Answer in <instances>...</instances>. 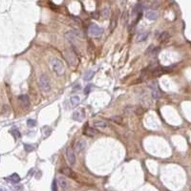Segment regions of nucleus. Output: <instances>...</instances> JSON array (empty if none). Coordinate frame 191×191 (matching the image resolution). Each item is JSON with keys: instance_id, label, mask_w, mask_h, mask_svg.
Instances as JSON below:
<instances>
[{"instance_id": "obj_1", "label": "nucleus", "mask_w": 191, "mask_h": 191, "mask_svg": "<svg viewBox=\"0 0 191 191\" xmlns=\"http://www.w3.org/2000/svg\"><path fill=\"white\" fill-rule=\"evenodd\" d=\"M64 58L68 64L72 67H75L78 64V56H76V53L74 51L73 48H68L64 51Z\"/></svg>"}, {"instance_id": "obj_2", "label": "nucleus", "mask_w": 191, "mask_h": 191, "mask_svg": "<svg viewBox=\"0 0 191 191\" xmlns=\"http://www.w3.org/2000/svg\"><path fill=\"white\" fill-rule=\"evenodd\" d=\"M50 63L51 65H52L53 70L55 71L58 76H61V75L64 74V72H65V66H64V64H63V62L61 60H59L58 58H51Z\"/></svg>"}, {"instance_id": "obj_3", "label": "nucleus", "mask_w": 191, "mask_h": 191, "mask_svg": "<svg viewBox=\"0 0 191 191\" xmlns=\"http://www.w3.org/2000/svg\"><path fill=\"white\" fill-rule=\"evenodd\" d=\"M39 84L41 89L43 90V92L45 93H48V92L51 91V82L50 79L48 78V76L42 74L41 76H39Z\"/></svg>"}, {"instance_id": "obj_4", "label": "nucleus", "mask_w": 191, "mask_h": 191, "mask_svg": "<svg viewBox=\"0 0 191 191\" xmlns=\"http://www.w3.org/2000/svg\"><path fill=\"white\" fill-rule=\"evenodd\" d=\"M103 32H104L103 29L101 27L97 26V24H91L88 28V34L94 37H100V35H102Z\"/></svg>"}, {"instance_id": "obj_5", "label": "nucleus", "mask_w": 191, "mask_h": 191, "mask_svg": "<svg viewBox=\"0 0 191 191\" xmlns=\"http://www.w3.org/2000/svg\"><path fill=\"white\" fill-rule=\"evenodd\" d=\"M148 86H149V88L151 89V91H152L151 96L154 100H158V99H160V97H162V94H161L160 90L158 88L157 83H156L155 81H152L151 83L148 84Z\"/></svg>"}, {"instance_id": "obj_6", "label": "nucleus", "mask_w": 191, "mask_h": 191, "mask_svg": "<svg viewBox=\"0 0 191 191\" xmlns=\"http://www.w3.org/2000/svg\"><path fill=\"white\" fill-rule=\"evenodd\" d=\"M85 118V111L84 109L80 108V109H78L75 112L73 113V120L74 121H82Z\"/></svg>"}, {"instance_id": "obj_7", "label": "nucleus", "mask_w": 191, "mask_h": 191, "mask_svg": "<svg viewBox=\"0 0 191 191\" xmlns=\"http://www.w3.org/2000/svg\"><path fill=\"white\" fill-rule=\"evenodd\" d=\"M66 158H67V161L70 163L71 165H74L75 162H76V155H75V152L73 151L72 148H67L66 150Z\"/></svg>"}, {"instance_id": "obj_8", "label": "nucleus", "mask_w": 191, "mask_h": 191, "mask_svg": "<svg viewBox=\"0 0 191 191\" xmlns=\"http://www.w3.org/2000/svg\"><path fill=\"white\" fill-rule=\"evenodd\" d=\"M18 101L23 108H28L30 106V100L29 97L26 95H21L18 97Z\"/></svg>"}, {"instance_id": "obj_9", "label": "nucleus", "mask_w": 191, "mask_h": 191, "mask_svg": "<svg viewBox=\"0 0 191 191\" xmlns=\"http://www.w3.org/2000/svg\"><path fill=\"white\" fill-rule=\"evenodd\" d=\"M74 147H75V150L76 152H81L82 150L85 149V147H86V141L84 140H79V141H78L76 143L74 144Z\"/></svg>"}, {"instance_id": "obj_10", "label": "nucleus", "mask_w": 191, "mask_h": 191, "mask_svg": "<svg viewBox=\"0 0 191 191\" xmlns=\"http://www.w3.org/2000/svg\"><path fill=\"white\" fill-rule=\"evenodd\" d=\"M66 39L69 42H71L72 44H76V40H78V37L74 32H67L65 34Z\"/></svg>"}, {"instance_id": "obj_11", "label": "nucleus", "mask_w": 191, "mask_h": 191, "mask_svg": "<svg viewBox=\"0 0 191 191\" xmlns=\"http://www.w3.org/2000/svg\"><path fill=\"white\" fill-rule=\"evenodd\" d=\"M83 134L87 137H95L96 135L99 134V131L96 130V129L93 128V127H89V126H87L86 128L83 130Z\"/></svg>"}, {"instance_id": "obj_12", "label": "nucleus", "mask_w": 191, "mask_h": 191, "mask_svg": "<svg viewBox=\"0 0 191 191\" xmlns=\"http://www.w3.org/2000/svg\"><path fill=\"white\" fill-rule=\"evenodd\" d=\"M145 16H146V18L148 19V20H150V21L156 20V19L158 18V13H157V11H154V10L148 11V12L146 13V14H145Z\"/></svg>"}, {"instance_id": "obj_13", "label": "nucleus", "mask_w": 191, "mask_h": 191, "mask_svg": "<svg viewBox=\"0 0 191 191\" xmlns=\"http://www.w3.org/2000/svg\"><path fill=\"white\" fill-rule=\"evenodd\" d=\"M60 173H62L63 175L71 177V178H74V177H75V173H74V171L69 167H62L60 169Z\"/></svg>"}, {"instance_id": "obj_14", "label": "nucleus", "mask_w": 191, "mask_h": 191, "mask_svg": "<svg viewBox=\"0 0 191 191\" xmlns=\"http://www.w3.org/2000/svg\"><path fill=\"white\" fill-rule=\"evenodd\" d=\"M94 126L96 127V128L104 129L108 126V123L104 121H94Z\"/></svg>"}, {"instance_id": "obj_15", "label": "nucleus", "mask_w": 191, "mask_h": 191, "mask_svg": "<svg viewBox=\"0 0 191 191\" xmlns=\"http://www.w3.org/2000/svg\"><path fill=\"white\" fill-rule=\"evenodd\" d=\"M56 183H58V185L63 189H66L68 187V182H67V180H66L64 177H59V178L58 179V182H56Z\"/></svg>"}, {"instance_id": "obj_16", "label": "nucleus", "mask_w": 191, "mask_h": 191, "mask_svg": "<svg viewBox=\"0 0 191 191\" xmlns=\"http://www.w3.org/2000/svg\"><path fill=\"white\" fill-rule=\"evenodd\" d=\"M168 38H169V34H168V32H162V34L159 35V37H158V40H159V42H161V43H163V42L166 41Z\"/></svg>"}, {"instance_id": "obj_17", "label": "nucleus", "mask_w": 191, "mask_h": 191, "mask_svg": "<svg viewBox=\"0 0 191 191\" xmlns=\"http://www.w3.org/2000/svg\"><path fill=\"white\" fill-rule=\"evenodd\" d=\"M94 76H95V72L94 71L90 70V71H88V72H86V73L84 74L83 79L84 80H86V81L91 80V79L94 78Z\"/></svg>"}, {"instance_id": "obj_18", "label": "nucleus", "mask_w": 191, "mask_h": 191, "mask_svg": "<svg viewBox=\"0 0 191 191\" xmlns=\"http://www.w3.org/2000/svg\"><path fill=\"white\" fill-rule=\"evenodd\" d=\"M70 100L73 106H78L80 103V97L79 96H73V97H71Z\"/></svg>"}, {"instance_id": "obj_19", "label": "nucleus", "mask_w": 191, "mask_h": 191, "mask_svg": "<svg viewBox=\"0 0 191 191\" xmlns=\"http://www.w3.org/2000/svg\"><path fill=\"white\" fill-rule=\"evenodd\" d=\"M148 33H141L138 35L137 37V41L138 42H142V41H145L147 39V37H148Z\"/></svg>"}, {"instance_id": "obj_20", "label": "nucleus", "mask_w": 191, "mask_h": 191, "mask_svg": "<svg viewBox=\"0 0 191 191\" xmlns=\"http://www.w3.org/2000/svg\"><path fill=\"white\" fill-rule=\"evenodd\" d=\"M9 180H11V181L13 182V183H19V181H20V177H19L18 174H16V173H13V175H11L10 177H9Z\"/></svg>"}, {"instance_id": "obj_21", "label": "nucleus", "mask_w": 191, "mask_h": 191, "mask_svg": "<svg viewBox=\"0 0 191 191\" xmlns=\"http://www.w3.org/2000/svg\"><path fill=\"white\" fill-rule=\"evenodd\" d=\"M101 14H102V17L103 18H108L109 16H110V9H109V7H105L103 10H102V13H101Z\"/></svg>"}, {"instance_id": "obj_22", "label": "nucleus", "mask_w": 191, "mask_h": 191, "mask_svg": "<svg viewBox=\"0 0 191 191\" xmlns=\"http://www.w3.org/2000/svg\"><path fill=\"white\" fill-rule=\"evenodd\" d=\"M127 22H128V13H127V12H124L121 16V24L123 26H126Z\"/></svg>"}, {"instance_id": "obj_23", "label": "nucleus", "mask_w": 191, "mask_h": 191, "mask_svg": "<svg viewBox=\"0 0 191 191\" xmlns=\"http://www.w3.org/2000/svg\"><path fill=\"white\" fill-rule=\"evenodd\" d=\"M111 120H112V121H114V122H116V123H118V124H121V123H122V118L120 117V116H115V117H113Z\"/></svg>"}, {"instance_id": "obj_24", "label": "nucleus", "mask_w": 191, "mask_h": 191, "mask_svg": "<svg viewBox=\"0 0 191 191\" xmlns=\"http://www.w3.org/2000/svg\"><path fill=\"white\" fill-rule=\"evenodd\" d=\"M11 133L13 134V136L16 139H18V138H20V136H21L20 132H19L17 129H13V130L11 131Z\"/></svg>"}, {"instance_id": "obj_25", "label": "nucleus", "mask_w": 191, "mask_h": 191, "mask_svg": "<svg viewBox=\"0 0 191 191\" xmlns=\"http://www.w3.org/2000/svg\"><path fill=\"white\" fill-rule=\"evenodd\" d=\"M116 25H117V17H113L112 20H111V23H110V29L111 31H113V30L116 28Z\"/></svg>"}, {"instance_id": "obj_26", "label": "nucleus", "mask_w": 191, "mask_h": 191, "mask_svg": "<svg viewBox=\"0 0 191 191\" xmlns=\"http://www.w3.org/2000/svg\"><path fill=\"white\" fill-rule=\"evenodd\" d=\"M133 112H135V114H136V115H142V114H143V112H144V110L141 107H140V106H139V107L135 108V110H134Z\"/></svg>"}, {"instance_id": "obj_27", "label": "nucleus", "mask_w": 191, "mask_h": 191, "mask_svg": "<svg viewBox=\"0 0 191 191\" xmlns=\"http://www.w3.org/2000/svg\"><path fill=\"white\" fill-rule=\"evenodd\" d=\"M35 121H34V120H31V118H30V120H28V121H27V125L29 126V127H34V125H35Z\"/></svg>"}, {"instance_id": "obj_28", "label": "nucleus", "mask_w": 191, "mask_h": 191, "mask_svg": "<svg viewBox=\"0 0 191 191\" xmlns=\"http://www.w3.org/2000/svg\"><path fill=\"white\" fill-rule=\"evenodd\" d=\"M52 191H58V183L55 180H54L52 184Z\"/></svg>"}, {"instance_id": "obj_29", "label": "nucleus", "mask_w": 191, "mask_h": 191, "mask_svg": "<svg viewBox=\"0 0 191 191\" xmlns=\"http://www.w3.org/2000/svg\"><path fill=\"white\" fill-rule=\"evenodd\" d=\"M24 146H25V150H26V151H28V152L33 151V150H34V146H33V145H31V144H25Z\"/></svg>"}, {"instance_id": "obj_30", "label": "nucleus", "mask_w": 191, "mask_h": 191, "mask_svg": "<svg viewBox=\"0 0 191 191\" xmlns=\"http://www.w3.org/2000/svg\"><path fill=\"white\" fill-rule=\"evenodd\" d=\"M91 88H92V86L91 85H87L86 87H85V89H84V94H88L90 91H91Z\"/></svg>"}, {"instance_id": "obj_31", "label": "nucleus", "mask_w": 191, "mask_h": 191, "mask_svg": "<svg viewBox=\"0 0 191 191\" xmlns=\"http://www.w3.org/2000/svg\"><path fill=\"white\" fill-rule=\"evenodd\" d=\"M80 89V85H78V86H76L75 88H74V90L73 91L75 92V91H79V90Z\"/></svg>"}]
</instances>
